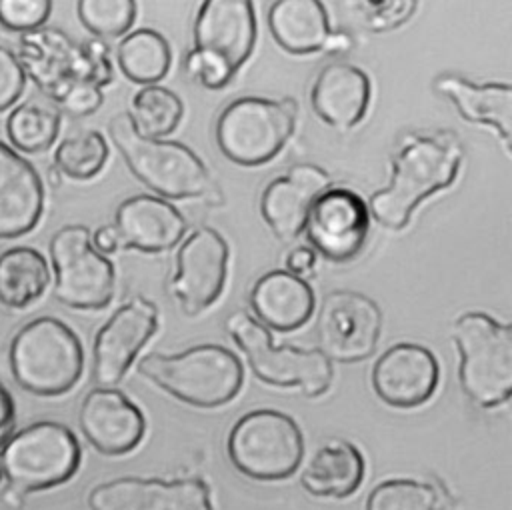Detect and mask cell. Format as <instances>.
Wrapping results in <instances>:
<instances>
[{
	"label": "cell",
	"mask_w": 512,
	"mask_h": 510,
	"mask_svg": "<svg viewBox=\"0 0 512 510\" xmlns=\"http://www.w3.org/2000/svg\"><path fill=\"white\" fill-rule=\"evenodd\" d=\"M462 158L452 132H406L390 156L388 184L366 202L370 216L384 228L402 230L428 196L456 180Z\"/></svg>",
	"instance_id": "cell-1"
},
{
	"label": "cell",
	"mask_w": 512,
	"mask_h": 510,
	"mask_svg": "<svg viewBox=\"0 0 512 510\" xmlns=\"http://www.w3.org/2000/svg\"><path fill=\"white\" fill-rule=\"evenodd\" d=\"M108 134L130 172L160 198L222 202L208 166L186 144L142 136L128 112H120L108 122Z\"/></svg>",
	"instance_id": "cell-2"
},
{
	"label": "cell",
	"mask_w": 512,
	"mask_h": 510,
	"mask_svg": "<svg viewBox=\"0 0 512 510\" xmlns=\"http://www.w3.org/2000/svg\"><path fill=\"white\" fill-rule=\"evenodd\" d=\"M16 58L26 78L54 106L76 86L104 88L114 80L110 46L104 40L76 42L60 28L42 26L22 34Z\"/></svg>",
	"instance_id": "cell-3"
},
{
	"label": "cell",
	"mask_w": 512,
	"mask_h": 510,
	"mask_svg": "<svg viewBox=\"0 0 512 510\" xmlns=\"http://www.w3.org/2000/svg\"><path fill=\"white\" fill-rule=\"evenodd\" d=\"M138 372L180 402L198 408L228 404L242 388L240 358L220 344H196L178 354L150 352Z\"/></svg>",
	"instance_id": "cell-4"
},
{
	"label": "cell",
	"mask_w": 512,
	"mask_h": 510,
	"mask_svg": "<svg viewBox=\"0 0 512 510\" xmlns=\"http://www.w3.org/2000/svg\"><path fill=\"white\" fill-rule=\"evenodd\" d=\"M8 360L18 386L38 396H60L80 380L84 348L66 322L40 316L14 334Z\"/></svg>",
	"instance_id": "cell-5"
},
{
	"label": "cell",
	"mask_w": 512,
	"mask_h": 510,
	"mask_svg": "<svg viewBox=\"0 0 512 510\" xmlns=\"http://www.w3.org/2000/svg\"><path fill=\"white\" fill-rule=\"evenodd\" d=\"M462 392L480 408H496L512 394V328L486 312H464L452 324Z\"/></svg>",
	"instance_id": "cell-6"
},
{
	"label": "cell",
	"mask_w": 512,
	"mask_h": 510,
	"mask_svg": "<svg viewBox=\"0 0 512 510\" xmlns=\"http://www.w3.org/2000/svg\"><path fill=\"white\" fill-rule=\"evenodd\" d=\"M226 330L242 350L254 376L262 382L280 388H300L308 398L322 396L330 388L334 368L318 348L276 344L268 328L242 310L228 316Z\"/></svg>",
	"instance_id": "cell-7"
},
{
	"label": "cell",
	"mask_w": 512,
	"mask_h": 510,
	"mask_svg": "<svg viewBox=\"0 0 512 510\" xmlns=\"http://www.w3.org/2000/svg\"><path fill=\"white\" fill-rule=\"evenodd\" d=\"M298 104L294 98L240 96L216 120V144L234 164L260 166L292 138Z\"/></svg>",
	"instance_id": "cell-8"
},
{
	"label": "cell",
	"mask_w": 512,
	"mask_h": 510,
	"mask_svg": "<svg viewBox=\"0 0 512 510\" xmlns=\"http://www.w3.org/2000/svg\"><path fill=\"white\" fill-rule=\"evenodd\" d=\"M74 432L52 420L34 422L12 434L0 450V474L18 494L46 490L74 476L80 466Z\"/></svg>",
	"instance_id": "cell-9"
},
{
	"label": "cell",
	"mask_w": 512,
	"mask_h": 510,
	"mask_svg": "<svg viewBox=\"0 0 512 510\" xmlns=\"http://www.w3.org/2000/svg\"><path fill=\"white\" fill-rule=\"evenodd\" d=\"M226 450L232 466L254 480H284L304 456V436L296 420L280 410L258 408L230 428Z\"/></svg>",
	"instance_id": "cell-10"
},
{
	"label": "cell",
	"mask_w": 512,
	"mask_h": 510,
	"mask_svg": "<svg viewBox=\"0 0 512 510\" xmlns=\"http://www.w3.org/2000/svg\"><path fill=\"white\" fill-rule=\"evenodd\" d=\"M54 270V298L76 310H100L110 304L116 288V270L108 256L92 244L84 224H68L50 238Z\"/></svg>",
	"instance_id": "cell-11"
},
{
	"label": "cell",
	"mask_w": 512,
	"mask_h": 510,
	"mask_svg": "<svg viewBox=\"0 0 512 510\" xmlns=\"http://www.w3.org/2000/svg\"><path fill=\"white\" fill-rule=\"evenodd\" d=\"M382 334V310L356 290L324 294L316 312L318 350L330 362H362L370 358Z\"/></svg>",
	"instance_id": "cell-12"
},
{
	"label": "cell",
	"mask_w": 512,
	"mask_h": 510,
	"mask_svg": "<svg viewBox=\"0 0 512 510\" xmlns=\"http://www.w3.org/2000/svg\"><path fill=\"white\" fill-rule=\"evenodd\" d=\"M370 218L368 204L356 190L328 186L314 200L302 232L316 256L350 262L368 242Z\"/></svg>",
	"instance_id": "cell-13"
},
{
	"label": "cell",
	"mask_w": 512,
	"mask_h": 510,
	"mask_svg": "<svg viewBox=\"0 0 512 510\" xmlns=\"http://www.w3.org/2000/svg\"><path fill=\"white\" fill-rule=\"evenodd\" d=\"M228 258L226 238L210 226H196L182 240L170 290L184 314L196 316L218 300L228 278Z\"/></svg>",
	"instance_id": "cell-14"
},
{
	"label": "cell",
	"mask_w": 512,
	"mask_h": 510,
	"mask_svg": "<svg viewBox=\"0 0 512 510\" xmlns=\"http://www.w3.org/2000/svg\"><path fill=\"white\" fill-rule=\"evenodd\" d=\"M156 328L158 308L152 300L134 296L116 308L94 338V382L100 388H114Z\"/></svg>",
	"instance_id": "cell-15"
},
{
	"label": "cell",
	"mask_w": 512,
	"mask_h": 510,
	"mask_svg": "<svg viewBox=\"0 0 512 510\" xmlns=\"http://www.w3.org/2000/svg\"><path fill=\"white\" fill-rule=\"evenodd\" d=\"M90 510H212L210 488L202 478L122 476L98 484L88 494Z\"/></svg>",
	"instance_id": "cell-16"
},
{
	"label": "cell",
	"mask_w": 512,
	"mask_h": 510,
	"mask_svg": "<svg viewBox=\"0 0 512 510\" xmlns=\"http://www.w3.org/2000/svg\"><path fill=\"white\" fill-rule=\"evenodd\" d=\"M438 360L422 344L398 342L386 348L372 366L376 396L394 408H416L438 388Z\"/></svg>",
	"instance_id": "cell-17"
},
{
	"label": "cell",
	"mask_w": 512,
	"mask_h": 510,
	"mask_svg": "<svg viewBox=\"0 0 512 510\" xmlns=\"http://www.w3.org/2000/svg\"><path fill=\"white\" fill-rule=\"evenodd\" d=\"M192 34V48L220 58L236 74L254 50V4L250 0L202 2L194 20Z\"/></svg>",
	"instance_id": "cell-18"
},
{
	"label": "cell",
	"mask_w": 512,
	"mask_h": 510,
	"mask_svg": "<svg viewBox=\"0 0 512 510\" xmlns=\"http://www.w3.org/2000/svg\"><path fill=\"white\" fill-rule=\"evenodd\" d=\"M330 186L324 168L302 162L266 184L260 196V214L272 234L282 242H292L304 230L314 200Z\"/></svg>",
	"instance_id": "cell-19"
},
{
	"label": "cell",
	"mask_w": 512,
	"mask_h": 510,
	"mask_svg": "<svg viewBox=\"0 0 512 510\" xmlns=\"http://www.w3.org/2000/svg\"><path fill=\"white\" fill-rule=\"evenodd\" d=\"M78 424L86 440L108 456L134 450L146 432L142 410L120 390L100 386L84 396Z\"/></svg>",
	"instance_id": "cell-20"
},
{
	"label": "cell",
	"mask_w": 512,
	"mask_h": 510,
	"mask_svg": "<svg viewBox=\"0 0 512 510\" xmlns=\"http://www.w3.org/2000/svg\"><path fill=\"white\" fill-rule=\"evenodd\" d=\"M112 226L118 232L120 246L156 254L174 248L182 240L186 218L160 196L136 194L118 204Z\"/></svg>",
	"instance_id": "cell-21"
},
{
	"label": "cell",
	"mask_w": 512,
	"mask_h": 510,
	"mask_svg": "<svg viewBox=\"0 0 512 510\" xmlns=\"http://www.w3.org/2000/svg\"><path fill=\"white\" fill-rule=\"evenodd\" d=\"M44 210L38 170L0 140V240L28 234Z\"/></svg>",
	"instance_id": "cell-22"
},
{
	"label": "cell",
	"mask_w": 512,
	"mask_h": 510,
	"mask_svg": "<svg viewBox=\"0 0 512 510\" xmlns=\"http://www.w3.org/2000/svg\"><path fill=\"white\" fill-rule=\"evenodd\" d=\"M372 82L352 62L334 60L320 68L310 90L312 110L334 128L356 126L370 106Z\"/></svg>",
	"instance_id": "cell-23"
},
{
	"label": "cell",
	"mask_w": 512,
	"mask_h": 510,
	"mask_svg": "<svg viewBox=\"0 0 512 510\" xmlns=\"http://www.w3.org/2000/svg\"><path fill=\"white\" fill-rule=\"evenodd\" d=\"M432 88L450 100L458 114L474 124L490 126L510 156L512 140V86L508 82H472L458 74H440Z\"/></svg>",
	"instance_id": "cell-24"
},
{
	"label": "cell",
	"mask_w": 512,
	"mask_h": 510,
	"mask_svg": "<svg viewBox=\"0 0 512 510\" xmlns=\"http://www.w3.org/2000/svg\"><path fill=\"white\" fill-rule=\"evenodd\" d=\"M250 308L254 318L270 330L292 332L308 322L314 312V290L306 278L288 270H270L262 274L250 290Z\"/></svg>",
	"instance_id": "cell-25"
},
{
	"label": "cell",
	"mask_w": 512,
	"mask_h": 510,
	"mask_svg": "<svg viewBox=\"0 0 512 510\" xmlns=\"http://www.w3.org/2000/svg\"><path fill=\"white\" fill-rule=\"evenodd\" d=\"M364 456L348 440L324 442L302 472V486L318 498H346L358 490L364 478Z\"/></svg>",
	"instance_id": "cell-26"
},
{
	"label": "cell",
	"mask_w": 512,
	"mask_h": 510,
	"mask_svg": "<svg viewBox=\"0 0 512 510\" xmlns=\"http://www.w3.org/2000/svg\"><path fill=\"white\" fill-rule=\"evenodd\" d=\"M272 38L290 54L322 50L330 30L328 14L318 0H276L268 8Z\"/></svg>",
	"instance_id": "cell-27"
},
{
	"label": "cell",
	"mask_w": 512,
	"mask_h": 510,
	"mask_svg": "<svg viewBox=\"0 0 512 510\" xmlns=\"http://www.w3.org/2000/svg\"><path fill=\"white\" fill-rule=\"evenodd\" d=\"M50 284V268L36 248L14 246L0 254V302L8 308H26Z\"/></svg>",
	"instance_id": "cell-28"
},
{
	"label": "cell",
	"mask_w": 512,
	"mask_h": 510,
	"mask_svg": "<svg viewBox=\"0 0 512 510\" xmlns=\"http://www.w3.org/2000/svg\"><path fill=\"white\" fill-rule=\"evenodd\" d=\"M116 62L128 80L152 86L170 70V44L160 32L152 28H138L120 40L116 48Z\"/></svg>",
	"instance_id": "cell-29"
},
{
	"label": "cell",
	"mask_w": 512,
	"mask_h": 510,
	"mask_svg": "<svg viewBox=\"0 0 512 510\" xmlns=\"http://www.w3.org/2000/svg\"><path fill=\"white\" fill-rule=\"evenodd\" d=\"M60 122V110L52 102L28 100L8 114L6 136L20 152L38 154L56 142Z\"/></svg>",
	"instance_id": "cell-30"
},
{
	"label": "cell",
	"mask_w": 512,
	"mask_h": 510,
	"mask_svg": "<svg viewBox=\"0 0 512 510\" xmlns=\"http://www.w3.org/2000/svg\"><path fill=\"white\" fill-rule=\"evenodd\" d=\"M184 114V104L170 88L152 84L140 88L130 104L128 116L134 128L146 138H162L172 134Z\"/></svg>",
	"instance_id": "cell-31"
},
{
	"label": "cell",
	"mask_w": 512,
	"mask_h": 510,
	"mask_svg": "<svg viewBox=\"0 0 512 510\" xmlns=\"http://www.w3.org/2000/svg\"><path fill=\"white\" fill-rule=\"evenodd\" d=\"M108 160V142L98 130L66 136L54 150V168L72 180L94 178Z\"/></svg>",
	"instance_id": "cell-32"
},
{
	"label": "cell",
	"mask_w": 512,
	"mask_h": 510,
	"mask_svg": "<svg viewBox=\"0 0 512 510\" xmlns=\"http://www.w3.org/2000/svg\"><path fill=\"white\" fill-rule=\"evenodd\" d=\"M438 494L432 484L414 478L380 482L366 500V510H436Z\"/></svg>",
	"instance_id": "cell-33"
},
{
	"label": "cell",
	"mask_w": 512,
	"mask_h": 510,
	"mask_svg": "<svg viewBox=\"0 0 512 510\" xmlns=\"http://www.w3.org/2000/svg\"><path fill=\"white\" fill-rule=\"evenodd\" d=\"M78 20L98 40L126 34L136 18L134 0H80L76 4Z\"/></svg>",
	"instance_id": "cell-34"
},
{
	"label": "cell",
	"mask_w": 512,
	"mask_h": 510,
	"mask_svg": "<svg viewBox=\"0 0 512 510\" xmlns=\"http://www.w3.org/2000/svg\"><path fill=\"white\" fill-rule=\"evenodd\" d=\"M358 12L360 24L370 32H388L404 22L416 12L418 4L414 0H366L348 4Z\"/></svg>",
	"instance_id": "cell-35"
},
{
	"label": "cell",
	"mask_w": 512,
	"mask_h": 510,
	"mask_svg": "<svg viewBox=\"0 0 512 510\" xmlns=\"http://www.w3.org/2000/svg\"><path fill=\"white\" fill-rule=\"evenodd\" d=\"M52 10L48 0H0V24L12 32L42 28Z\"/></svg>",
	"instance_id": "cell-36"
},
{
	"label": "cell",
	"mask_w": 512,
	"mask_h": 510,
	"mask_svg": "<svg viewBox=\"0 0 512 510\" xmlns=\"http://www.w3.org/2000/svg\"><path fill=\"white\" fill-rule=\"evenodd\" d=\"M184 70L190 80L202 84L208 90H220L234 78V72L220 58L196 48L188 50L184 58Z\"/></svg>",
	"instance_id": "cell-37"
},
{
	"label": "cell",
	"mask_w": 512,
	"mask_h": 510,
	"mask_svg": "<svg viewBox=\"0 0 512 510\" xmlns=\"http://www.w3.org/2000/svg\"><path fill=\"white\" fill-rule=\"evenodd\" d=\"M26 86V74L16 58V54L0 46V112L8 110L22 96Z\"/></svg>",
	"instance_id": "cell-38"
},
{
	"label": "cell",
	"mask_w": 512,
	"mask_h": 510,
	"mask_svg": "<svg viewBox=\"0 0 512 510\" xmlns=\"http://www.w3.org/2000/svg\"><path fill=\"white\" fill-rule=\"evenodd\" d=\"M102 102H104L102 88H98L94 84H82V86H76L74 90H70L56 108L66 112L68 116L82 118V116L94 114L102 106Z\"/></svg>",
	"instance_id": "cell-39"
},
{
	"label": "cell",
	"mask_w": 512,
	"mask_h": 510,
	"mask_svg": "<svg viewBox=\"0 0 512 510\" xmlns=\"http://www.w3.org/2000/svg\"><path fill=\"white\" fill-rule=\"evenodd\" d=\"M316 260H318V256H316V252L312 248L298 246V248L288 252V256H286V270L290 274H294V276L304 278V276L314 274Z\"/></svg>",
	"instance_id": "cell-40"
},
{
	"label": "cell",
	"mask_w": 512,
	"mask_h": 510,
	"mask_svg": "<svg viewBox=\"0 0 512 510\" xmlns=\"http://www.w3.org/2000/svg\"><path fill=\"white\" fill-rule=\"evenodd\" d=\"M92 244L100 254H114L120 248V238L118 232L112 224H104L100 226L94 234H92Z\"/></svg>",
	"instance_id": "cell-41"
},
{
	"label": "cell",
	"mask_w": 512,
	"mask_h": 510,
	"mask_svg": "<svg viewBox=\"0 0 512 510\" xmlns=\"http://www.w3.org/2000/svg\"><path fill=\"white\" fill-rule=\"evenodd\" d=\"M352 48V36L344 30H338V32H330L322 50L330 52V54H342V52H348Z\"/></svg>",
	"instance_id": "cell-42"
}]
</instances>
